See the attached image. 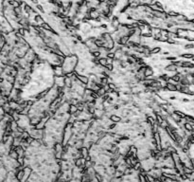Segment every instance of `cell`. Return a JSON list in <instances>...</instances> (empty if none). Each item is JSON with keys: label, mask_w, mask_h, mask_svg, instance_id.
Wrapping results in <instances>:
<instances>
[{"label": "cell", "mask_w": 194, "mask_h": 182, "mask_svg": "<svg viewBox=\"0 0 194 182\" xmlns=\"http://www.w3.org/2000/svg\"><path fill=\"white\" fill-rule=\"evenodd\" d=\"M144 76H145V78H151V76H153V69L151 66H146L145 71H144Z\"/></svg>", "instance_id": "cell-1"}, {"label": "cell", "mask_w": 194, "mask_h": 182, "mask_svg": "<svg viewBox=\"0 0 194 182\" xmlns=\"http://www.w3.org/2000/svg\"><path fill=\"white\" fill-rule=\"evenodd\" d=\"M166 87L168 89V91H171V92H176L177 91V88H176V84L174 83H170V82H167V85Z\"/></svg>", "instance_id": "cell-2"}, {"label": "cell", "mask_w": 194, "mask_h": 182, "mask_svg": "<svg viewBox=\"0 0 194 182\" xmlns=\"http://www.w3.org/2000/svg\"><path fill=\"white\" fill-rule=\"evenodd\" d=\"M164 69H165L166 71H168V72H177L178 67H177L176 66H174L173 64H171V65L166 66Z\"/></svg>", "instance_id": "cell-3"}, {"label": "cell", "mask_w": 194, "mask_h": 182, "mask_svg": "<svg viewBox=\"0 0 194 182\" xmlns=\"http://www.w3.org/2000/svg\"><path fill=\"white\" fill-rule=\"evenodd\" d=\"M110 121H112V122H114V123H117V122H120L121 121V118L119 116H116V115H112V116H110Z\"/></svg>", "instance_id": "cell-4"}, {"label": "cell", "mask_w": 194, "mask_h": 182, "mask_svg": "<svg viewBox=\"0 0 194 182\" xmlns=\"http://www.w3.org/2000/svg\"><path fill=\"white\" fill-rule=\"evenodd\" d=\"M183 127H184V129L187 132H192V124L189 123V122H187V121H185L184 124H183Z\"/></svg>", "instance_id": "cell-5"}, {"label": "cell", "mask_w": 194, "mask_h": 182, "mask_svg": "<svg viewBox=\"0 0 194 182\" xmlns=\"http://www.w3.org/2000/svg\"><path fill=\"white\" fill-rule=\"evenodd\" d=\"M34 20H35L36 24H38V25H42V24L45 22V21H44V19H43V17H42L40 14H37V13H36V15L34 16Z\"/></svg>", "instance_id": "cell-6"}, {"label": "cell", "mask_w": 194, "mask_h": 182, "mask_svg": "<svg viewBox=\"0 0 194 182\" xmlns=\"http://www.w3.org/2000/svg\"><path fill=\"white\" fill-rule=\"evenodd\" d=\"M180 57L185 59H192L194 57V53H183L180 54Z\"/></svg>", "instance_id": "cell-7"}, {"label": "cell", "mask_w": 194, "mask_h": 182, "mask_svg": "<svg viewBox=\"0 0 194 182\" xmlns=\"http://www.w3.org/2000/svg\"><path fill=\"white\" fill-rule=\"evenodd\" d=\"M99 64L101 66H105L107 65V57H102L99 59Z\"/></svg>", "instance_id": "cell-8"}, {"label": "cell", "mask_w": 194, "mask_h": 182, "mask_svg": "<svg viewBox=\"0 0 194 182\" xmlns=\"http://www.w3.org/2000/svg\"><path fill=\"white\" fill-rule=\"evenodd\" d=\"M168 14L170 15L171 18H176V17L179 15V12H175V11H169Z\"/></svg>", "instance_id": "cell-9"}, {"label": "cell", "mask_w": 194, "mask_h": 182, "mask_svg": "<svg viewBox=\"0 0 194 182\" xmlns=\"http://www.w3.org/2000/svg\"><path fill=\"white\" fill-rule=\"evenodd\" d=\"M160 51H161V48L160 47H155V48H153L152 49L150 50V53L151 54H157Z\"/></svg>", "instance_id": "cell-10"}, {"label": "cell", "mask_w": 194, "mask_h": 182, "mask_svg": "<svg viewBox=\"0 0 194 182\" xmlns=\"http://www.w3.org/2000/svg\"><path fill=\"white\" fill-rule=\"evenodd\" d=\"M173 112H174L175 114H177V115H178V116H179L181 119H184V118L186 117V115H187V114L183 113V112H182V111H180V110H174Z\"/></svg>", "instance_id": "cell-11"}, {"label": "cell", "mask_w": 194, "mask_h": 182, "mask_svg": "<svg viewBox=\"0 0 194 182\" xmlns=\"http://www.w3.org/2000/svg\"><path fill=\"white\" fill-rule=\"evenodd\" d=\"M36 6V9L39 11V12H45L46 11H45V9H44V5H41V4H39V3H37V4H35Z\"/></svg>", "instance_id": "cell-12"}, {"label": "cell", "mask_w": 194, "mask_h": 182, "mask_svg": "<svg viewBox=\"0 0 194 182\" xmlns=\"http://www.w3.org/2000/svg\"><path fill=\"white\" fill-rule=\"evenodd\" d=\"M92 55H93V57H95V58H99L101 55V52L99 49H97V50L92 51Z\"/></svg>", "instance_id": "cell-13"}, {"label": "cell", "mask_w": 194, "mask_h": 182, "mask_svg": "<svg viewBox=\"0 0 194 182\" xmlns=\"http://www.w3.org/2000/svg\"><path fill=\"white\" fill-rule=\"evenodd\" d=\"M184 49H193L194 44L193 43H188V44H186L185 46H184Z\"/></svg>", "instance_id": "cell-14"}, {"label": "cell", "mask_w": 194, "mask_h": 182, "mask_svg": "<svg viewBox=\"0 0 194 182\" xmlns=\"http://www.w3.org/2000/svg\"><path fill=\"white\" fill-rule=\"evenodd\" d=\"M107 58L109 59H112V60H114V59L115 58V52H107Z\"/></svg>", "instance_id": "cell-15"}, {"label": "cell", "mask_w": 194, "mask_h": 182, "mask_svg": "<svg viewBox=\"0 0 194 182\" xmlns=\"http://www.w3.org/2000/svg\"><path fill=\"white\" fill-rule=\"evenodd\" d=\"M175 41L176 40H174L173 38L171 37H168V40H167V43L170 45H175Z\"/></svg>", "instance_id": "cell-16"}, {"label": "cell", "mask_w": 194, "mask_h": 182, "mask_svg": "<svg viewBox=\"0 0 194 182\" xmlns=\"http://www.w3.org/2000/svg\"><path fill=\"white\" fill-rule=\"evenodd\" d=\"M25 30H26L25 28H19V29H18V32L21 34L22 36H25V35H26V31H25Z\"/></svg>", "instance_id": "cell-17"}, {"label": "cell", "mask_w": 194, "mask_h": 182, "mask_svg": "<svg viewBox=\"0 0 194 182\" xmlns=\"http://www.w3.org/2000/svg\"><path fill=\"white\" fill-rule=\"evenodd\" d=\"M154 5L156 6V7H158V8H160V9H164V5L160 2V1H158V0H156L155 1V3H154Z\"/></svg>", "instance_id": "cell-18"}, {"label": "cell", "mask_w": 194, "mask_h": 182, "mask_svg": "<svg viewBox=\"0 0 194 182\" xmlns=\"http://www.w3.org/2000/svg\"><path fill=\"white\" fill-rule=\"evenodd\" d=\"M167 40H168V36H163V35L158 39L159 42H167Z\"/></svg>", "instance_id": "cell-19"}, {"label": "cell", "mask_w": 194, "mask_h": 182, "mask_svg": "<svg viewBox=\"0 0 194 182\" xmlns=\"http://www.w3.org/2000/svg\"><path fill=\"white\" fill-rule=\"evenodd\" d=\"M166 60H169V61H175V60H177V57L176 56H168Z\"/></svg>", "instance_id": "cell-20"}, {"label": "cell", "mask_w": 194, "mask_h": 182, "mask_svg": "<svg viewBox=\"0 0 194 182\" xmlns=\"http://www.w3.org/2000/svg\"><path fill=\"white\" fill-rule=\"evenodd\" d=\"M182 102H189L190 101H189L188 99H187V98H183V99H182Z\"/></svg>", "instance_id": "cell-21"}, {"label": "cell", "mask_w": 194, "mask_h": 182, "mask_svg": "<svg viewBox=\"0 0 194 182\" xmlns=\"http://www.w3.org/2000/svg\"><path fill=\"white\" fill-rule=\"evenodd\" d=\"M170 100L174 101V100H176V97H175V96H171V97H170Z\"/></svg>", "instance_id": "cell-22"}, {"label": "cell", "mask_w": 194, "mask_h": 182, "mask_svg": "<svg viewBox=\"0 0 194 182\" xmlns=\"http://www.w3.org/2000/svg\"><path fill=\"white\" fill-rule=\"evenodd\" d=\"M162 54H164V55H167V56H169V55H170V52H169V51H164V52H163Z\"/></svg>", "instance_id": "cell-23"}, {"label": "cell", "mask_w": 194, "mask_h": 182, "mask_svg": "<svg viewBox=\"0 0 194 182\" xmlns=\"http://www.w3.org/2000/svg\"><path fill=\"white\" fill-rule=\"evenodd\" d=\"M30 1H31L33 4H37V3H38V0H30Z\"/></svg>", "instance_id": "cell-24"}, {"label": "cell", "mask_w": 194, "mask_h": 182, "mask_svg": "<svg viewBox=\"0 0 194 182\" xmlns=\"http://www.w3.org/2000/svg\"><path fill=\"white\" fill-rule=\"evenodd\" d=\"M192 132H193V133H194V124H193V125H192Z\"/></svg>", "instance_id": "cell-25"}, {"label": "cell", "mask_w": 194, "mask_h": 182, "mask_svg": "<svg viewBox=\"0 0 194 182\" xmlns=\"http://www.w3.org/2000/svg\"><path fill=\"white\" fill-rule=\"evenodd\" d=\"M191 60H192V62H194V57H193V58H192V59H191Z\"/></svg>", "instance_id": "cell-26"}]
</instances>
